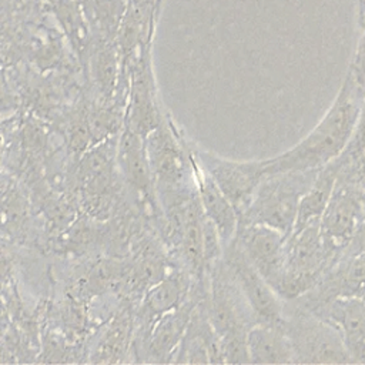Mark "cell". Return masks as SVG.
<instances>
[{
  "instance_id": "6da1fadb",
  "label": "cell",
  "mask_w": 365,
  "mask_h": 365,
  "mask_svg": "<svg viewBox=\"0 0 365 365\" xmlns=\"http://www.w3.org/2000/svg\"><path fill=\"white\" fill-rule=\"evenodd\" d=\"M365 94L345 76L332 104L319 123L289 150L262 160L267 174L321 168L346 148Z\"/></svg>"
},
{
  "instance_id": "7a4b0ae2",
  "label": "cell",
  "mask_w": 365,
  "mask_h": 365,
  "mask_svg": "<svg viewBox=\"0 0 365 365\" xmlns=\"http://www.w3.org/2000/svg\"><path fill=\"white\" fill-rule=\"evenodd\" d=\"M207 314L224 346L225 362H250L247 334L257 322L232 271L221 257L210 268Z\"/></svg>"
},
{
  "instance_id": "3957f363",
  "label": "cell",
  "mask_w": 365,
  "mask_h": 365,
  "mask_svg": "<svg viewBox=\"0 0 365 365\" xmlns=\"http://www.w3.org/2000/svg\"><path fill=\"white\" fill-rule=\"evenodd\" d=\"M319 220L292 231L287 238L282 274L275 287L284 302L307 294L339 258L327 245Z\"/></svg>"
},
{
  "instance_id": "277c9868",
  "label": "cell",
  "mask_w": 365,
  "mask_h": 365,
  "mask_svg": "<svg viewBox=\"0 0 365 365\" xmlns=\"http://www.w3.org/2000/svg\"><path fill=\"white\" fill-rule=\"evenodd\" d=\"M318 171L319 168L267 174L240 222L265 224L288 237L295 227L301 200Z\"/></svg>"
},
{
  "instance_id": "5b68a950",
  "label": "cell",
  "mask_w": 365,
  "mask_h": 365,
  "mask_svg": "<svg viewBox=\"0 0 365 365\" xmlns=\"http://www.w3.org/2000/svg\"><path fill=\"white\" fill-rule=\"evenodd\" d=\"M288 305L289 309H284V329L291 342L294 364L355 362L334 325L309 311Z\"/></svg>"
},
{
  "instance_id": "8992f818",
  "label": "cell",
  "mask_w": 365,
  "mask_h": 365,
  "mask_svg": "<svg viewBox=\"0 0 365 365\" xmlns=\"http://www.w3.org/2000/svg\"><path fill=\"white\" fill-rule=\"evenodd\" d=\"M332 195L321 215V231L327 245L341 255L365 218V191L355 163L344 154Z\"/></svg>"
},
{
  "instance_id": "52a82bcc",
  "label": "cell",
  "mask_w": 365,
  "mask_h": 365,
  "mask_svg": "<svg viewBox=\"0 0 365 365\" xmlns=\"http://www.w3.org/2000/svg\"><path fill=\"white\" fill-rule=\"evenodd\" d=\"M190 151L194 160L212 177L221 191L231 201L238 217H241L250 207L257 188L267 175L262 160H228L195 147L194 144H190Z\"/></svg>"
},
{
  "instance_id": "ba28073f",
  "label": "cell",
  "mask_w": 365,
  "mask_h": 365,
  "mask_svg": "<svg viewBox=\"0 0 365 365\" xmlns=\"http://www.w3.org/2000/svg\"><path fill=\"white\" fill-rule=\"evenodd\" d=\"M222 258L232 271L242 294L245 295L257 322L282 324L284 301L267 279L258 272L244 254L240 244L232 241L224 247Z\"/></svg>"
},
{
  "instance_id": "9c48e42d",
  "label": "cell",
  "mask_w": 365,
  "mask_h": 365,
  "mask_svg": "<svg viewBox=\"0 0 365 365\" xmlns=\"http://www.w3.org/2000/svg\"><path fill=\"white\" fill-rule=\"evenodd\" d=\"M339 298L365 299V254L339 255L314 288L299 298L285 302L305 311H312Z\"/></svg>"
},
{
  "instance_id": "30bf717a",
  "label": "cell",
  "mask_w": 365,
  "mask_h": 365,
  "mask_svg": "<svg viewBox=\"0 0 365 365\" xmlns=\"http://www.w3.org/2000/svg\"><path fill=\"white\" fill-rule=\"evenodd\" d=\"M287 235L258 222H240L234 240L247 258L275 289L282 274Z\"/></svg>"
},
{
  "instance_id": "8fae6325",
  "label": "cell",
  "mask_w": 365,
  "mask_h": 365,
  "mask_svg": "<svg viewBox=\"0 0 365 365\" xmlns=\"http://www.w3.org/2000/svg\"><path fill=\"white\" fill-rule=\"evenodd\" d=\"M117 160L128 185L138 194L140 200H144L154 207L155 182L144 137L125 127L117 145Z\"/></svg>"
},
{
  "instance_id": "7c38bea8",
  "label": "cell",
  "mask_w": 365,
  "mask_h": 365,
  "mask_svg": "<svg viewBox=\"0 0 365 365\" xmlns=\"http://www.w3.org/2000/svg\"><path fill=\"white\" fill-rule=\"evenodd\" d=\"M191 161L194 167V180L201 207L205 215L217 227L221 241L224 247H227L232 241L238 230V212L231 201L227 198V195L217 185V182L212 180V177L194 160L192 155Z\"/></svg>"
},
{
  "instance_id": "4fadbf2b",
  "label": "cell",
  "mask_w": 365,
  "mask_h": 365,
  "mask_svg": "<svg viewBox=\"0 0 365 365\" xmlns=\"http://www.w3.org/2000/svg\"><path fill=\"white\" fill-rule=\"evenodd\" d=\"M198 302L185 301L174 311L158 318L144 334L145 354L155 361H171L175 354Z\"/></svg>"
},
{
  "instance_id": "5bb4252c",
  "label": "cell",
  "mask_w": 365,
  "mask_h": 365,
  "mask_svg": "<svg viewBox=\"0 0 365 365\" xmlns=\"http://www.w3.org/2000/svg\"><path fill=\"white\" fill-rule=\"evenodd\" d=\"M309 312L325 319L341 332L345 345L356 362V355L365 342V299L339 298Z\"/></svg>"
},
{
  "instance_id": "9a60e30c",
  "label": "cell",
  "mask_w": 365,
  "mask_h": 365,
  "mask_svg": "<svg viewBox=\"0 0 365 365\" xmlns=\"http://www.w3.org/2000/svg\"><path fill=\"white\" fill-rule=\"evenodd\" d=\"M251 364H294L291 342L282 324L255 322L247 334Z\"/></svg>"
},
{
  "instance_id": "2e32d148",
  "label": "cell",
  "mask_w": 365,
  "mask_h": 365,
  "mask_svg": "<svg viewBox=\"0 0 365 365\" xmlns=\"http://www.w3.org/2000/svg\"><path fill=\"white\" fill-rule=\"evenodd\" d=\"M188 287L187 278L180 272L167 275L148 287L138 309V319L145 328L144 332H147L158 318L185 302L184 298L188 295Z\"/></svg>"
},
{
  "instance_id": "e0dca14e",
  "label": "cell",
  "mask_w": 365,
  "mask_h": 365,
  "mask_svg": "<svg viewBox=\"0 0 365 365\" xmlns=\"http://www.w3.org/2000/svg\"><path fill=\"white\" fill-rule=\"evenodd\" d=\"M86 63L98 93L103 97H110L121 77V56L117 40L91 37Z\"/></svg>"
},
{
  "instance_id": "ac0fdd59",
  "label": "cell",
  "mask_w": 365,
  "mask_h": 365,
  "mask_svg": "<svg viewBox=\"0 0 365 365\" xmlns=\"http://www.w3.org/2000/svg\"><path fill=\"white\" fill-rule=\"evenodd\" d=\"M341 171V158L329 161L319 168L312 185L301 200L295 227L292 231H298L314 220H319L335 188L338 175Z\"/></svg>"
},
{
  "instance_id": "d6986e66",
  "label": "cell",
  "mask_w": 365,
  "mask_h": 365,
  "mask_svg": "<svg viewBox=\"0 0 365 365\" xmlns=\"http://www.w3.org/2000/svg\"><path fill=\"white\" fill-rule=\"evenodd\" d=\"M91 37L117 40L128 0H81Z\"/></svg>"
},
{
  "instance_id": "ffe728a7",
  "label": "cell",
  "mask_w": 365,
  "mask_h": 365,
  "mask_svg": "<svg viewBox=\"0 0 365 365\" xmlns=\"http://www.w3.org/2000/svg\"><path fill=\"white\" fill-rule=\"evenodd\" d=\"M130 317L128 314L118 315L111 325L104 332L98 346L96 349V362H111L117 361L118 355H123L127 351V345L130 341Z\"/></svg>"
},
{
  "instance_id": "44dd1931",
  "label": "cell",
  "mask_w": 365,
  "mask_h": 365,
  "mask_svg": "<svg viewBox=\"0 0 365 365\" xmlns=\"http://www.w3.org/2000/svg\"><path fill=\"white\" fill-rule=\"evenodd\" d=\"M361 29V36L348 67L346 76L354 81L362 94H365V21H358Z\"/></svg>"
},
{
  "instance_id": "7402d4cb",
  "label": "cell",
  "mask_w": 365,
  "mask_h": 365,
  "mask_svg": "<svg viewBox=\"0 0 365 365\" xmlns=\"http://www.w3.org/2000/svg\"><path fill=\"white\" fill-rule=\"evenodd\" d=\"M342 154L351 160H359L365 155V96L362 98L356 124L352 133V137L346 145V148L342 151Z\"/></svg>"
},
{
  "instance_id": "603a6c76",
  "label": "cell",
  "mask_w": 365,
  "mask_h": 365,
  "mask_svg": "<svg viewBox=\"0 0 365 365\" xmlns=\"http://www.w3.org/2000/svg\"><path fill=\"white\" fill-rule=\"evenodd\" d=\"M361 254H365V218L359 224L358 230L355 231L348 245L341 252V255H345V257L361 255Z\"/></svg>"
},
{
  "instance_id": "cb8c5ba5",
  "label": "cell",
  "mask_w": 365,
  "mask_h": 365,
  "mask_svg": "<svg viewBox=\"0 0 365 365\" xmlns=\"http://www.w3.org/2000/svg\"><path fill=\"white\" fill-rule=\"evenodd\" d=\"M358 21H365V0L358 1Z\"/></svg>"
},
{
  "instance_id": "d4e9b609",
  "label": "cell",
  "mask_w": 365,
  "mask_h": 365,
  "mask_svg": "<svg viewBox=\"0 0 365 365\" xmlns=\"http://www.w3.org/2000/svg\"><path fill=\"white\" fill-rule=\"evenodd\" d=\"M356 362L358 364H365V342H364V345L361 346V349L356 355Z\"/></svg>"
},
{
  "instance_id": "484cf974",
  "label": "cell",
  "mask_w": 365,
  "mask_h": 365,
  "mask_svg": "<svg viewBox=\"0 0 365 365\" xmlns=\"http://www.w3.org/2000/svg\"><path fill=\"white\" fill-rule=\"evenodd\" d=\"M356 161H358V165H359V168L362 170V173H365V155L361 157V158L356 160Z\"/></svg>"
},
{
  "instance_id": "4316f807",
  "label": "cell",
  "mask_w": 365,
  "mask_h": 365,
  "mask_svg": "<svg viewBox=\"0 0 365 365\" xmlns=\"http://www.w3.org/2000/svg\"><path fill=\"white\" fill-rule=\"evenodd\" d=\"M361 182H362V187H364V191H365V174H361Z\"/></svg>"
},
{
  "instance_id": "83f0119b",
  "label": "cell",
  "mask_w": 365,
  "mask_h": 365,
  "mask_svg": "<svg viewBox=\"0 0 365 365\" xmlns=\"http://www.w3.org/2000/svg\"><path fill=\"white\" fill-rule=\"evenodd\" d=\"M46 1H47V3H48V4H51V3H54V1H56V0H46Z\"/></svg>"
},
{
  "instance_id": "f1b7e54d",
  "label": "cell",
  "mask_w": 365,
  "mask_h": 365,
  "mask_svg": "<svg viewBox=\"0 0 365 365\" xmlns=\"http://www.w3.org/2000/svg\"><path fill=\"white\" fill-rule=\"evenodd\" d=\"M78 1H81V0H78Z\"/></svg>"
}]
</instances>
